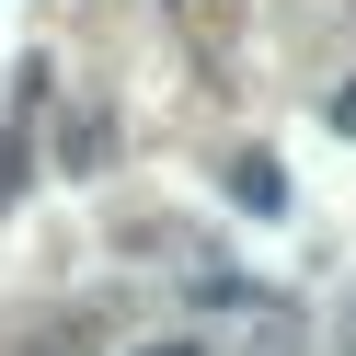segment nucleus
I'll list each match as a JSON object with an SVG mask.
<instances>
[{
	"label": "nucleus",
	"instance_id": "obj_1",
	"mask_svg": "<svg viewBox=\"0 0 356 356\" xmlns=\"http://www.w3.org/2000/svg\"><path fill=\"white\" fill-rule=\"evenodd\" d=\"M230 195H241L253 218H276V207H287V184H276V161H264V149H241V161H230Z\"/></svg>",
	"mask_w": 356,
	"mask_h": 356
},
{
	"label": "nucleus",
	"instance_id": "obj_2",
	"mask_svg": "<svg viewBox=\"0 0 356 356\" xmlns=\"http://www.w3.org/2000/svg\"><path fill=\"white\" fill-rule=\"evenodd\" d=\"M127 356H207V345H184V333H161V345H127Z\"/></svg>",
	"mask_w": 356,
	"mask_h": 356
},
{
	"label": "nucleus",
	"instance_id": "obj_3",
	"mask_svg": "<svg viewBox=\"0 0 356 356\" xmlns=\"http://www.w3.org/2000/svg\"><path fill=\"white\" fill-rule=\"evenodd\" d=\"M333 127H356V81H345V92H333Z\"/></svg>",
	"mask_w": 356,
	"mask_h": 356
},
{
	"label": "nucleus",
	"instance_id": "obj_4",
	"mask_svg": "<svg viewBox=\"0 0 356 356\" xmlns=\"http://www.w3.org/2000/svg\"><path fill=\"white\" fill-rule=\"evenodd\" d=\"M333 345H345V356H356V299H345V333H333Z\"/></svg>",
	"mask_w": 356,
	"mask_h": 356
}]
</instances>
